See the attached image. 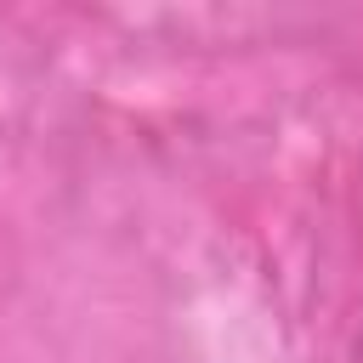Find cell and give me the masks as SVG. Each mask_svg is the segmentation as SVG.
<instances>
[{
	"mask_svg": "<svg viewBox=\"0 0 363 363\" xmlns=\"http://www.w3.org/2000/svg\"><path fill=\"white\" fill-rule=\"evenodd\" d=\"M352 357H357V363H363V323H357V346H352Z\"/></svg>",
	"mask_w": 363,
	"mask_h": 363,
	"instance_id": "obj_1",
	"label": "cell"
}]
</instances>
